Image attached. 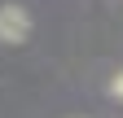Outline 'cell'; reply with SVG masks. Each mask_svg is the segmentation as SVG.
Instances as JSON below:
<instances>
[{"label": "cell", "mask_w": 123, "mask_h": 118, "mask_svg": "<svg viewBox=\"0 0 123 118\" xmlns=\"http://www.w3.org/2000/svg\"><path fill=\"white\" fill-rule=\"evenodd\" d=\"M35 22H31V9L26 5H0V44H26Z\"/></svg>", "instance_id": "6da1fadb"}, {"label": "cell", "mask_w": 123, "mask_h": 118, "mask_svg": "<svg viewBox=\"0 0 123 118\" xmlns=\"http://www.w3.org/2000/svg\"><path fill=\"white\" fill-rule=\"evenodd\" d=\"M110 96L123 101V70H114V75H110Z\"/></svg>", "instance_id": "7a4b0ae2"}]
</instances>
